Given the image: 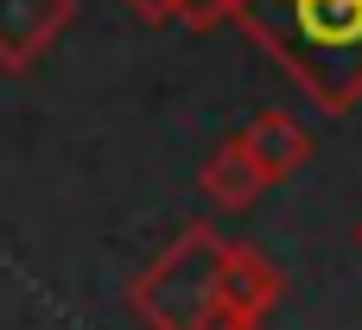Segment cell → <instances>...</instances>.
Wrapping results in <instances>:
<instances>
[{
  "label": "cell",
  "instance_id": "cell-5",
  "mask_svg": "<svg viewBox=\"0 0 362 330\" xmlns=\"http://www.w3.org/2000/svg\"><path fill=\"white\" fill-rule=\"evenodd\" d=\"M242 146H248V159L261 165V178L267 184H280V178H293L305 159H312V134L293 121V114H280V108H261L242 134H235Z\"/></svg>",
  "mask_w": 362,
  "mask_h": 330
},
{
  "label": "cell",
  "instance_id": "cell-4",
  "mask_svg": "<svg viewBox=\"0 0 362 330\" xmlns=\"http://www.w3.org/2000/svg\"><path fill=\"white\" fill-rule=\"evenodd\" d=\"M216 299L235 305L242 318L267 324V312L286 299V273H280L255 242H229V248H223V267H216Z\"/></svg>",
  "mask_w": 362,
  "mask_h": 330
},
{
  "label": "cell",
  "instance_id": "cell-9",
  "mask_svg": "<svg viewBox=\"0 0 362 330\" xmlns=\"http://www.w3.org/2000/svg\"><path fill=\"white\" fill-rule=\"evenodd\" d=\"M121 6H127L140 25H165V19H172V0H121Z\"/></svg>",
  "mask_w": 362,
  "mask_h": 330
},
{
  "label": "cell",
  "instance_id": "cell-7",
  "mask_svg": "<svg viewBox=\"0 0 362 330\" xmlns=\"http://www.w3.org/2000/svg\"><path fill=\"white\" fill-rule=\"evenodd\" d=\"M229 13H235V0H172V19L191 25V32H216V25H229Z\"/></svg>",
  "mask_w": 362,
  "mask_h": 330
},
{
  "label": "cell",
  "instance_id": "cell-10",
  "mask_svg": "<svg viewBox=\"0 0 362 330\" xmlns=\"http://www.w3.org/2000/svg\"><path fill=\"white\" fill-rule=\"evenodd\" d=\"M356 248H362V223H356Z\"/></svg>",
  "mask_w": 362,
  "mask_h": 330
},
{
  "label": "cell",
  "instance_id": "cell-3",
  "mask_svg": "<svg viewBox=\"0 0 362 330\" xmlns=\"http://www.w3.org/2000/svg\"><path fill=\"white\" fill-rule=\"evenodd\" d=\"M76 19V0H0V70H32Z\"/></svg>",
  "mask_w": 362,
  "mask_h": 330
},
{
  "label": "cell",
  "instance_id": "cell-6",
  "mask_svg": "<svg viewBox=\"0 0 362 330\" xmlns=\"http://www.w3.org/2000/svg\"><path fill=\"white\" fill-rule=\"evenodd\" d=\"M204 197L216 204V210H248L261 191H267V178H261V165L248 159V146L242 140H223L210 159H204Z\"/></svg>",
  "mask_w": 362,
  "mask_h": 330
},
{
  "label": "cell",
  "instance_id": "cell-1",
  "mask_svg": "<svg viewBox=\"0 0 362 330\" xmlns=\"http://www.w3.org/2000/svg\"><path fill=\"white\" fill-rule=\"evenodd\" d=\"M229 19L325 114L362 102V0H235Z\"/></svg>",
  "mask_w": 362,
  "mask_h": 330
},
{
  "label": "cell",
  "instance_id": "cell-2",
  "mask_svg": "<svg viewBox=\"0 0 362 330\" xmlns=\"http://www.w3.org/2000/svg\"><path fill=\"white\" fill-rule=\"evenodd\" d=\"M223 235L210 223L178 229V242L127 286V312L146 330H191L216 305V267H223Z\"/></svg>",
  "mask_w": 362,
  "mask_h": 330
},
{
  "label": "cell",
  "instance_id": "cell-8",
  "mask_svg": "<svg viewBox=\"0 0 362 330\" xmlns=\"http://www.w3.org/2000/svg\"><path fill=\"white\" fill-rule=\"evenodd\" d=\"M191 330H261V324H255V318H242L235 305H223V299H216V305H210V312H204Z\"/></svg>",
  "mask_w": 362,
  "mask_h": 330
}]
</instances>
